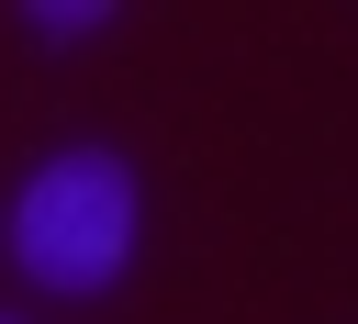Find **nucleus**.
I'll return each mask as SVG.
<instances>
[{"instance_id": "2", "label": "nucleus", "mask_w": 358, "mask_h": 324, "mask_svg": "<svg viewBox=\"0 0 358 324\" xmlns=\"http://www.w3.org/2000/svg\"><path fill=\"white\" fill-rule=\"evenodd\" d=\"M90 22H101V0H90V11H78V0H34V34H90Z\"/></svg>"}, {"instance_id": "3", "label": "nucleus", "mask_w": 358, "mask_h": 324, "mask_svg": "<svg viewBox=\"0 0 358 324\" xmlns=\"http://www.w3.org/2000/svg\"><path fill=\"white\" fill-rule=\"evenodd\" d=\"M0 324H11V313H0Z\"/></svg>"}, {"instance_id": "1", "label": "nucleus", "mask_w": 358, "mask_h": 324, "mask_svg": "<svg viewBox=\"0 0 358 324\" xmlns=\"http://www.w3.org/2000/svg\"><path fill=\"white\" fill-rule=\"evenodd\" d=\"M134 223H145L134 168H123L112 145H56V156L22 179V201H11V268H22L34 290L101 302V290L134 268Z\"/></svg>"}]
</instances>
